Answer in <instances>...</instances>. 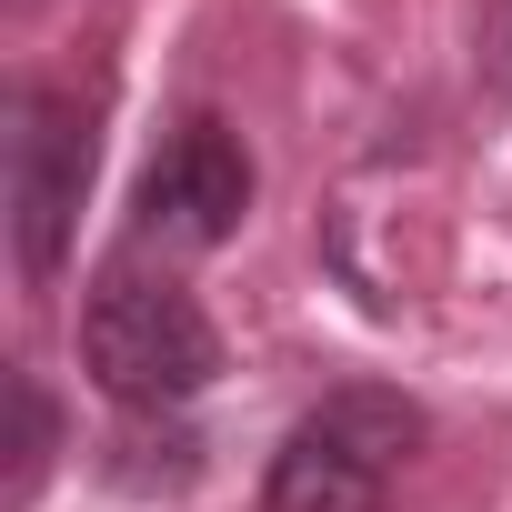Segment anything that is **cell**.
I'll return each instance as SVG.
<instances>
[{"instance_id":"1","label":"cell","mask_w":512,"mask_h":512,"mask_svg":"<svg viewBox=\"0 0 512 512\" xmlns=\"http://www.w3.org/2000/svg\"><path fill=\"white\" fill-rule=\"evenodd\" d=\"M81 362L121 412H181L191 392H211L221 372V332L211 312L171 282V272H101L81 302Z\"/></svg>"},{"instance_id":"2","label":"cell","mask_w":512,"mask_h":512,"mask_svg":"<svg viewBox=\"0 0 512 512\" xmlns=\"http://www.w3.org/2000/svg\"><path fill=\"white\" fill-rule=\"evenodd\" d=\"M422 442V412L382 382H342L332 402H312L282 452H272V482H262V512H382L392 472L412 462Z\"/></svg>"},{"instance_id":"5","label":"cell","mask_w":512,"mask_h":512,"mask_svg":"<svg viewBox=\"0 0 512 512\" xmlns=\"http://www.w3.org/2000/svg\"><path fill=\"white\" fill-rule=\"evenodd\" d=\"M51 452H61V412H51V392H41L31 372H11V502L41 492Z\"/></svg>"},{"instance_id":"3","label":"cell","mask_w":512,"mask_h":512,"mask_svg":"<svg viewBox=\"0 0 512 512\" xmlns=\"http://www.w3.org/2000/svg\"><path fill=\"white\" fill-rule=\"evenodd\" d=\"M81 191H91V121L61 91H21L11 101V251L21 282L51 292L81 231Z\"/></svg>"},{"instance_id":"6","label":"cell","mask_w":512,"mask_h":512,"mask_svg":"<svg viewBox=\"0 0 512 512\" xmlns=\"http://www.w3.org/2000/svg\"><path fill=\"white\" fill-rule=\"evenodd\" d=\"M482 81L512 91V0H482Z\"/></svg>"},{"instance_id":"4","label":"cell","mask_w":512,"mask_h":512,"mask_svg":"<svg viewBox=\"0 0 512 512\" xmlns=\"http://www.w3.org/2000/svg\"><path fill=\"white\" fill-rule=\"evenodd\" d=\"M251 211V151L221 131V121H181L151 171H141V201H131V241L151 251H221Z\"/></svg>"}]
</instances>
